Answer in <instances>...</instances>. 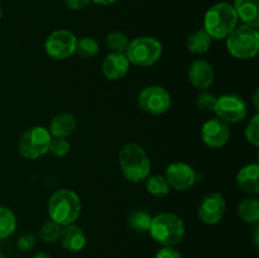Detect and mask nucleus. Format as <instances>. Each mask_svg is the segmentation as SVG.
Masks as SVG:
<instances>
[{
	"label": "nucleus",
	"mask_w": 259,
	"mask_h": 258,
	"mask_svg": "<svg viewBox=\"0 0 259 258\" xmlns=\"http://www.w3.org/2000/svg\"><path fill=\"white\" fill-rule=\"evenodd\" d=\"M71 10H82L91 3V0H65Z\"/></svg>",
	"instance_id": "nucleus-33"
},
{
	"label": "nucleus",
	"mask_w": 259,
	"mask_h": 258,
	"mask_svg": "<svg viewBox=\"0 0 259 258\" xmlns=\"http://www.w3.org/2000/svg\"><path fill=\"white\" fill-rule=\"evenodd\" d=\"M162 43L154 37H138L129 40L125 50V56L129 63L141 67L152 66L161 58Z\"/></svg>",
	"instance_id": "nucleus-6"
},
{
	"label": "nucleus",
	"mask_w": 259,
	"mask_h": 258,
	"mask_svg": "<svg viewBox=\"0 0 259 258\" xmlns=\"http://www.w3.org/2000/svg\"><path fill=\"white\" fill-rule=\"evenodd\" d=\"M62 227L55 223L53 220H48L40 227L39 237L46 243H55L60 239Z\"/></svg>",
	"instance_id": "nucleus-27"
},
{
	"label": "nucleus",
	"mask_w": 259,
	"mask_h": 258,
	"mask_svg": "<svg viewBox=\"0 0 259 258\" xmlns=\"http://www.w3.org/2000/svg\"><path fill=\"white\" fill-rule=\"evenodd\" d=\"M35 244V237L30 233L28 234H23L22 237L18 239L17 247L20 252H28V250L32 249Z\"/></svg>",
	"instance_id": "nucleus-31"
},
{
	"label": "nucleus",
	"mask_w": 259,
	"mask_h": 258,
	"mask_svg": "<svg viewBox=\"0 0 259 258\" xmlns=\"http://www.w3.org/2000/svg\"><path fill=\"white\" fill-rule=\"evenodd\" d=\"M217 99L218 98L214 94L202 90V93H200L196 98V105L197 108L204 111H214Z\"/></svg>",
	"instance_id": "nucleus-30"
},
{
	"label": "nucleus",
	"mask_w": 259,
	"mask_h": 258,
	"mask_svg": "<svg viewBox=\"0 0 259 258\" xmlns=\"http://www.w3.org/2000/svg\"><path fill=\"white\" fill-rule=\"evenodd\" d=\"M77 38L67 29H58L51 33L45 42L46 53L53 60H67L76 52Z\"/></svg>",
	"instance_id": "nucleus-8"
},
{
	"label": "nucleus",
	"mask_w": 259,
	"mask_h": 258,
	"mask_svg": "<svg viewBox=\"0 0 259 258\" xmlns=\"http://www.w3.org/2000/svg\"><path fill=\"white\" fill-rule=\"evenodd\" d=\"M202 142L210 148H220L225 146L230 138L229 124L219 118H211L201 126Z\"/></svg>",
	"instance_id": "nucleus-12"
},
{
	"label": "nucleus",
	"mask_w": 259,
	"mask_h": 258,
	"mask_svg": "<svg viewBox=\"0 0 259 258\" xmlns=\"http://www.w3.org/2000/svg\"><path fill=\"white\" fill-rule=\"evenodd\" d=\"M33 258H51V255L46 252H39L34 255Z\"/></svg>",
	"instance_id": "nucleus-35"
},
{
	"label": "nucleus",
	"mask_w": 259,
	"mask_h": 258,
	"mask_svg": "<svg viewBox=\"0 0 259 258\" xmlns=\"http://www.w3.org/2000/svg\"><path fill=\"white\" fill-rule=\"evenodd\" d=\"M52 136L45 126H32L23 132L18 148L20 154L27 159H37L50 151Z\"/></svg>",
	"instance_id": "nucleus-7"
},
{
	"label": "nucleus",
	"mask_w": 259,
	"mask_h": 258,
	"mask_svg": "<svg viewBox=\"0 0 259 258\" xmlns=\"http://www.w3.org/2000/svg\"><path fill=\"white\" fill-rule=\"evenodd\" d=\"M228 52L238 60H250L259 51L258 28L237 25L227 37Z\"/></svg>",
	"instance_id": "nucleus-4"
},
{
	"label": "nucleus",
	"mask_w": 259,
	"mask_h": 258,
	"mask_svg": "<svg viewBox=\"0 0 259 258\" xmlns=\"http://www.w3.org/2000/svg\"><path fill=\"white\" fill-rule=\"evenodd\" d=\"M214 111L217 114V118L222 119L228 124L242 121L248 114L245 101L235 94H225L218 98Z\"/></svg>",
	"instance_id": "nucleus-10"
},
{
	"label": "nucleus",
	"mask_w": 259,
	"mask_h": 258,
	"mask_svg": "<svg viewBox=\"0 0 259 258\" xmlns=\"http://www.w3.org/2000/svg\"><path fill=\"white\" fill-rule=\"evenodd\" d=\"M238 15L229 3H218L207 9L204 17V30L212 39H224L238 25Z\"/></svg>",
	"instance_id": "nucleus-2"
},
{
	"label": "nucleus",
	"mask_w": 259,
	"mask_h": 258,
	"mask_svg": "<svg viewBox=\"0 0 259 258\" xmlns=\"http://www.w3.org/2000/svg\"><path fill=\"white\" fill-rule=\"evenodd\" d=\"M187 76H189L190 83L194 88L206 90L214 82L215 72L211 63L205 60H196L190 65Z\"/></svg>",
	"instance_id": "nucleus-14"
},
{
	"label": "nucleus",
	"mask_w": 259,
	"mask_h": 258,
	"mask_svg": "<svg viewBox=\"0 0 259 258\" xmlns=\"http://www.w3.org/2000/svg\"><path fill=\"white\" fill-rule=\"evenodd\" d=\"M0 258H3V254H2V252H0Z\"/></svg>",
	"instance_id": "nucleus-38"
},
{
	"label": "nucleus",
	"mask_w": 259,
	"mask_h": 258,
	"mask_svg": "<svg viewBox=\"0 0 259 258\" xmlns=\"http://www.w3.org/2000/svg\"><path fill=\"white\" fill-rule=\"evenodd\" d=\"M47 209L51 220L61 227L73 224L81 212L80 196L72 190H57L48 200Z\"/></svg>",
	"instance_id": "nucleus-1"
},
{
	"label": "nucleus",
	"mask_w": 259,
	"mask_h": 258,
	"mask_svg": "<svg viewBox=\"0 0 259 258\" xmlns=\"http://www.w3.org/2000/svg\"><path fill=\"white\" fill-rule=\"evenodd\" d=\"M60 239L62 247L70 252H80L88 243L85 232L82 230V228L75 225V223L62 228Z\"/></svg>",
	"instance_id": "nucleus-16"
},
{
	"label": "nucleus",
	"mask_w": 259,
	"mask_h": 258,
	"mask_svg": "<svg viewBox=\"0 0 259 258\" xmlns=\"http://www.w3.org/2000/svg\"><path fill=\"white\" fill-rule=\"evenodd\" d=\"M166 180L169 187L177 191H185L194 186L196 174L190 164L184 162H174L166 169Z\"/></svg>",
	"instance_id": "nucleus-13"
},
{
	"label": "nucleus",
	"mask_w": 259,
	"mask_h": 258,
	"mask_svg": "<svg viewBox=\"0 0 259 258\" xmlns=\"http://www.w3.org/2000/svg\"><path fill=\"white\" fill-rule=\"evenodd\" d=\"M238 215L245 223H257L259 220V201L255 197L243 199L238 205Z\"/></svg>",
	"instance_id": "nucleus-21"
},
{
	"label": "nucleus",
	"mask_w": 259,
	"mask_h": 258,
	"mask_svg": "<svg viewBox=\"0 0 259 258\" xmlns=\"http://www.w3.org/2000/svg\"><path fill=\"white\" fill-rule=\"evenodd\" d=\"M71 151V144L70 142L66 138H52L50 146L51 153L55 157H58V158H62V157L67 156Z\"/></svg>",
	"instance_id": "nucleus-28"
},
{
	"label": "nucleus",
	"mask_w": 259,
	"mask_h": 258,
	"mask_svg": "<svg viewBox=\"0 0 259 258\" xmlns=\"http://www.w3.org/2000/svg\"><path fill=\"white\" fill-rule=\"evenodd\" d=\"M245 138L252 146H259V115L255 114L245 128Z\"/></svg>",
	"instance_id": "nucleus-29"
},
{
	"label": "nucleus",
	"mask_w": 259,
	"mask_h": 258,
	"mask_svg": "<svg viewBox=\"0 0 259 258\" xmlns=\"http://www.w3.org/2000/svg\"><path fill=\"white\" fill-rule=\"evenodd\" d=\"M227 209L224 196L219 192H210L199 206V218L207 225H215L223 219Z\"/></svg>",
	"instance_id": "nucleus-11"
},
{
	"label": "nucleus",
	"mask_w": 259,
	"mask_h": 258,
	"mask_svg": "<svg viewBox=\"0 0 259 258\" xmlns=\"http://www.w3.org/2000/svg\"><path fill=\"white\" fill-rule=\"evenodd\" d=\"M119 164L124 177L132 182H141L151 172V159L139 144L128 143L119 152Z\"/></svg>",
	"instance_id": "nucleus-3"
},
{
	"label": "nucleus",
	"mask_w": 259,
	"mask_h": 258,
	"mask_svg": "<svg viewBox=\"0 0 259 258\" xmlns=\"http://www.w3.org/2000/svg\"><path fill=\"white\" fill-rule=\"evenodd\" d=\"M171 95L161 86H147L138 95L139 108L152 115L166 113L171 108Z\"/></svg>",
	"instance_id": "nucleus-9"
},
{
	"label": "nucleus",
	"mask_w": 259,
	"mask_h": 258,
	"mask_svg": "<svg viewBox=\"0 0 259 258\" xmlns=\"http://www.w3.org/2000/svg\"><path fill=\"white\" fill-rule=\"evenodd\" d=\"M149 233L156 242L162 245L179 244L185 235V224L182 219L171 212H161L152 217Z\"/></svg>",
	"instance_id": "nucleus-5"
},
{
	"label": "nucleus",
	"mask_w": 259,
	"mask_h": 258,
	"mask_svg": "<svg viewBox=\"0 0 259 258\" xmlns=\"http://www.w3.org/2000/svg\"><path fill=\"white\" fill-rule=\"evenodd\" d=\"M81 58H93L99 53V43L93 37H83L77 40L76 52Z\"/></svg>",
	"instance_id": "nucleus-25"
},
{
	"label": "nucleus",
	"mask_w": 259,
	"mask_h": 258,
	"mask_svg": "<svg viewBox=\"0 0 259 258\" xmlns=\"http://www.w3.org/2000/svg\"><path fill=\"white\" fill-rule=\"evenodd\" d=\"M93 3H96V4L99 5H110V4H114V3H116L118 0H91Z\"/></svg>",
	"instance_id": "nucleus-34"
},
{
	"label": "nucleus",
	"mask_w": 259,
	"mask_h": 258,
	"mask_svg": "<svg viewBox=\"0 0 259 258\" xmlns=\"http://www.w3.org/2000/svg\"><path fill=\"white\" fill-rule=\"evenodd\" d=\"M147 191L156 197H163L169 194V185L164 176H149L146 179Z\"/></svg>",
	"instance_id": "nucleus-23"
},
{
	"label": "nucleus",
	"mask_w": 259,
	"mask_h": 258,
	"mask_svg": "<svg viewBox=\"0 0 259 258\" xmlns=\"http://www.w3.org/2000/svg\"><path fill=\"white\" fill-rule=\"evenodd\" d=\"M151 215L146 211H142V210H137V211L132 212L128 218L129 228L136 233L148 232L149 227H151Z\"/></svg>",
	"instance_id": "nucleus-24"
},
{
	"label": "nucleus",
	"mask_w": 259,
	"mask_h": 258,
	"mask_svg": "<svg viewBox=\"0 0 259 258\" xmlns=\"http://www.w3.org/2000/svg\"><path fill=\"white\" fill-rule=\"evenodd\" d=\"M3 17V9H2V4H0V19H2Z\"/></svg>",
	"instance_id": "nucleus-37"
},
{
	"label": "nucleus",
	"mask_w": 259,
	"mask_h": 258,
	"mask_svg": "<svg viewBox=\"0 0 259 258\" xmlns=\"http://www.w3.org/2000/svg\"><path fill=\"white\" fill-rule=\"evenodd\" d=\"M259 164L250 163L243 167L237 175V184L243 192L257 195L259 192Z\"/></svg>",
	"instance_id": "nucleus-17"
},
{
	"label": "nucleus",
	"mask_w": 259,
	"mask_h": 258,
	"mask_svg": "<svg viewBox=\"0 0 259 258\" xmlns=\"http://www.w3.org/2000/svg\"><path fill=\"white\" fill-rule=\"evenodd\" d=\"M105 43L111 52L124 53L129 45V39L124 33L111 32L105 37Z\"/></svg>",
	"instance_id": "nucleus-26"
},
{
	"label": "nucleus",
	"mask_w": 259,
	"mask_h": 258,
	"mask_svg": "<svg viewBox=\"0 0 259 258\" xmlns=\"http://www.w3.org/2000/svg\"><path fill=\"white\" fill-rule=\"evenodd\" d=\"M253 101H254L255 109H258V90L254 91V95H253Z\"/></svg>",
	"instance_id": "nucleus-36"
},
{
	"label": "nucleus",
	"mask_w": 259,
	"mask_h": 258,
	"mask_svg": "<svg viewBox=\"0 0 259 258\" xmlns=\"http://www.w3.org/2000/svg\"><path fill=\"white\" fill-rule=\"evenodd\" d=\"M129 67H131V63L126 58L125 53L111 52L103 61L104 76L111 81L123 78L128 73Z\"/></svg>",
	"instance_id": "nucleus-15"
},
{
	"label": "nucleus",
	"mask_w": 259,
	"mask_h": 258,
	"mask_svg": "<svg viewBox=\"0 0 259 258\" xmlns=\"http://www.w3.org/2000/svg\"><path fill=\"white\" fill-rule=\"evenodd\" d=\"M76 118L71 113H60L53 116L50 124V134L55 138H67L75 132Z\"/></svg>",
	"instance_id": "nucleus-19"
},
{
	"label": "nucleus",
	"mask_w": 259,
	"mask_h": 258,
	"mask_svg": "<svg viewBox=\"0 0 259 258\" xmlns=\"http://www.w3.org/2000/svg\"><path fill=\"white\" fill-rule=\"evenodd\" d=\"M154 258H182V254L171 245H163L157 250Z\"/></svg>",
	"instance_id": "nucleus-32"
},
{
	"label": "nucleus",
	"mask_w": 259,
	"mask_h": 258,
	"mask_svg": "<svg viewBox=\"0 0 259 258\" xmlns=\"http://www.w3.org/2000/svg\"><path fill=\"white\" fill-rule=\"evenodd\" d=\"M212 38L204 29L191 33L187 38V50L194 55H202L210 50Z\"/></svg>",
	"instance_id": "nucleus-20"
},
{
	"label": "nucleus",
	"mask_w": 259,
	"mask_h": 258,
	"mask_svg": "<svg viewBox=\"0 0 259 258\" xmlns=\"http://www.w3.org/2000/svg\"><path fill=\"white\" fill-rule=\"evenodd\" d=\"M17 228L14 212L5 206H0V239L10 237Z\"/></svg>",
	"instance_id": "nucleus-22"
},
{
	"label": "nucleus",
	"mask_w": 259,
	"mask_h": 258,
	"mask_svg": "<svg viewBox=\"0 0 259 258\" xmlns=\"http://www.w3.org/2000/svg\"><path fill=\"white\" fill-rule=\"evenodd\" d=\"M238 19L242 20L245 25L259 27V9L258 0H234L233 4Z\"/></svg>",
	"instance_id": "nucleus-18"
}]
</instances>
